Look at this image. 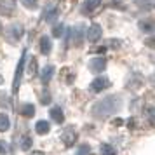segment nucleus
I'll list each match as a JSON object with an SVG mask.
<instances>
[{
	"instance_id": "f8f14e48",
	"label": "nucleus",
	"mask_w": 155,
	"mask_h": 155,
	"mask_svg": "<svg viewBox=\"0 0 155 155\" xmlns=\"http://www.w3.org/2000/svg\"><path fill=\"white\" fill-rule=\"evenodd\" d=\"M38 45H40V52L45 54V56H47V54L51 52V49H52L49 37H42V38H40V42H38Z\"/></svg>"
},
{
	"instance_id": "6e6552de",
	"label": "nucleus",
	"mask_w": 155,
	"mask_h": 155,
	"mask_svg": "<svg viewBox=\"0 0 155 155\" xmlns=\"http://www.w3.org/2000/svg\"><path fill=\"white\" fill-rule=\"evenodd\" d=\"M51 119L54 120L56 124H63L64 115H63V110H61V106H52V108H51Z\"/></svg>"
},
{
	"instance_id": "6ab92c4d",
	"label": "nucleus",
	"mask_w": 155,
	"mask_h": 155,
	"mask_svg": "<svg viewBox=\"0 0 155 155\" xmlns=\"http://www.w3.org/2000/svg\"><path fill=\"white\" fill-rule=\"evenodd\" d=\"M21 4L26 9H30V11H33V9L38 7V0H21Z\"/></svg>"
},
{
	"instance_id": "dca6fc26",
	"label": "nucleus",
	"mask_w": 155,
	"mask_h": 155,
	"mask_svg": "<svg viewBox=\"0 0 155 155\" xmlns=\"http://www.w3.org/2000/svg\"><path fill=\"white\" fill-rule=\"evenodd\" d=\"M21 115L23 117H33L35 115V106L31 105V103H26V105H23V108H21Z\"/></svg>"
},
{
	"instance_id": "cd10ccee",
	"label": "nucleus",
	"mask_w": 155,
	"mask_h": 155,
	"mask_svg": "<svg viewBox=\"0 0 155 155\" xmlns=\"http://www.w3.org/2000/svg\"><path fill=\"white\" fill-rule=\"evenodd\" d=\"M152 80H153V82H155V73H153V75H152Z\"/></svg>"
},
{
	"instance_id": "bb28decb",
	"label": "nucleus",
	"mask_w": 155,
	"mask_h": 155,
	"mask_svg": "<svg viewBox=\"0 0 155 155\" xmlns=\"http://www.w3.org/2000/svg\"><path fill=\"white\" fill-rule=\"evenodd\" d=\"M31 155H44V153H42V152H33Z\"/></svg>"
},
{
	"instance_id": "39448f33",
	"label": "nucleus",
	"mask_w": 155,
	"mask_h": 155,
	"mask_svg": "<svg viewBox=\"0 0 155 155\" xmlns=\"http://www.w3.org/2000/svg\"><path fill=\"white\" fill-rule=\"evenodd\" d=\"M89 68L94 73H101L106 68V59L105 58H94V59H91V63H89Z\"/></svg>"
},
{
	"instance_id": "423d86ee",
	"label": "nucleus",
	"mask_w": 155,
	"mask_h": 155,
	"mask_svg": "<svg viewBox=\"0 0 155 155\" xmlns=\"http://www.w3.org/2000/svg\"><path fill=\"white\" fill-rule=\"evenodd\" d=\"M23 37V28L19 25H14V26H11L7 31V40L9 42H18L19 38Z\"/></svg>"
},
{
	"instance_id": "393cba45",
	"label": "nucleus",
	"mask_w": 155,
	"mask_h": 155,
	"mask_svg": "<svg viewBox=\"0 0 155 155\" xmlns=\"http://www.w3.org/2000/svg\"><path fill=\"white\" fill-rule=\"evenodd\" d=\"M7 152H9L7 143H5V141H0V155H5Z\"/></svg>"
},
{
	"instance_id": "ddd939ff",
	"label": "nucleus",
	"mask_w": 155,
	"mask_h": 155,
	"mask_svg": "<svg viewBox=\"0 0 155 155\" xmlns=\"http://www.w3.org/2000/svg\"><path fill=\"white\" fill-rule=\"evenodd\" d=\"M99 4H101V0H85L84 11L85 12H92V11H96V9L99 7Z\"/></svg>"
},
{
	"instance_id": "2eb2a0df",
	"label": "nucleus",
	"mask_w": 155,
	"mask_h": 155,
	"mask_svg": "<svg viewBox=\"0 0 155 155\" xmlns=\"http://www.w3.org/2000/svg\"><path fill=\"white\" fill-rule=\"evenodd\" d=\"M52 73H54V66H45L42 70V82L44 84H49V80L52 78Z\"/></svg>"
},
{
	"instance_id": "412c9836",
	"label": "nucleus",
	"mask_w": 155,
	"mask_h": 155,
	"mask_svg": "<svg viewBox=\"0 0 155 155\" xmlns=\"http://www.w3.org/2000/svg\"><path fill=\"white\" fill-rule=\"evenodd\" d=\"M63 31H64L63 25H56V26L52 28V35L56 37V38H59V37H63Z\"/></svg>"
},
{
	"instance_id": "5701e85b",
	"label": "nucleus",
	"mask_w": 155,
	"mask_h": 155,
	"mask_svg": "<svg viewBox=\"0 0 155 155\" xmlns=\"http://www.w3.org/2000/svg\"><path fill=\"white\" fill-rule=\"evenodd\" d=\"M89 153H91V148L87 147V145H82L77 152V155H89Z\"/></svg>"
},
{
	"instance_id": "b1692460",
	"label": "nucleus",
	"mask_w": 155,
	"mask_h": 155,
	"mask_svg": "<svg viewBox=\"0 0 155 155\" xmlns=\"http://www.w3.org/2000/svg\"><path fill=\"white\" fill-rule=\"evenodd\" d=\"M145 45H148V47H150V49H155V35L148 37L147 40H145Z\"/></svg>"
},
{
	"instance_id": "0eeeda50",
	"label": "nucleus",
	"mask_w": 155,
	"mask_h": 155,
	"mask_svg": "<svg viewBox=\"0 0 155 155\" xmlns=\"http://www.w3.org/2000/svg\"><path fill=\"white\" fill-rule=\"evenodd\" d=\"M23 68H25V54L21 56L19 63H18V68H16V77H14V92H18V89H19V82H21Z\"/></svg>"
},
{
	"instance_id": "7ed1b4c3",
	"label": "nucleus",
	"mask_w": 155,
	"mask_h": 155,
	"mask_svg": "<svg viewBox=\"0 0 155 155\" xmlns=\"http://www.w3.org/2000/svg\"><path fill=\"white\" fill-rule=\"evenodd\" d=\"M85 35H87V40H89V42L96 44L99 38H101V35H103V30H101V26H99V25H91Z\"/></svg>"
},
{
	"instance_id": "f3484780",
	"label": "nucleus",
	"mask_w": 155,
	"mask_h": 155,
	"mask_svg": "<svg viewBox=\"0 0 155 155\" xmlns=\"http://www.w3.org/2000/svg\"><path fill=\"white\" fill-rule=\"evenodd\" d=\"M9 127H11V120H9V117L5 115V113H0V131L5 133V131H9Z\"/></svg>"
},
{
	"instance_id": "f257e3e1",
	"label": "nucleus",
	"mask_w": 155,
	"mask_h": 155,
	"mask_svg": "<svg viewBox=\"0 0 155 155\" xmlns=\"http://www.w3.org/2000/svg\"><path fill=\"white\" fill-rule=\"evenodd\" d=\"M120 110V98L119 96H106V98L99 99L96 105L92 106V115L96 119H106L113 113Z\"/></svg>"
},
{
	"instance_id": "1a4fd4ad",
	"label": "nucleus",
	"mask_w": 155,
	"mask_h": 155,
	"mask_svg": "<svg viewBox=\"0 0 155 155\" xmlns=\"http://www.w3.org/2000/svg\"><path fill=\"white\" fill-rule=\"evenodd\" d=\"M70 33H71V42L75 44V45H78V44L82 42V37H84V26H75Z\"/></svg>"
},
{
	"instance_id": "4468645a",
	"label": "nucleus",
	"mask_w": 155,
	"mask_h": 155,
	"mask_svg": "<svg viewBox=\"0 0 155 155\" xmlns=\"http://www.w3.org/2000/svg\"><path fill=\"white\" fill-rule=\"evenodd\" d=\"M140 30L141 31H145V33H152L155 31V23L153 21H140Z\"/></svg>"
},
{
	"instance_id": "a878e982",
	"label": "nucleus",
	"mask_w": 155,
	"mask_h": 155,
	"mask_svg": "<svg viewBox=\"0 0 155 155\" xmlns=\"http://www.w3.org/2000/svg\"><path fill=\"white\" fill-rule=\"evenodd\" d=\"M120 40H108V45H112V47H119Z\"/></svg>"
},
{
	"instance_id": "9d476101",
	"label": "nucleus",
	"mask_w": 155,
	"mask_h": 155,
	"mask_svg": "<svg viewBox=\"0 0 155 155\" xmlns=\"http://www.w3.org/2000/svg\"><path fill=\"white\" fill-rule=\"evenodd\" d=\"M56 16H58V7L54 5V4H51V5H47V7L44 9V19H45V21L54 19Z\"/></svg>"
},
{
	"instance_id": "20e7f679",
	"label": "nucleus",
	"mask_w": 155,
	"mask_h": 155,
	"mask_svg": "<svg viewBox=\"0 0 155 155\" xmlns=\"http://www.w3.org/2000/svg\"><path fill=\"white\" fill-rule=\"evenodd\" d=\"M61 140H63V143L66 145V147H73V145H75V141H77V133H75L71 127H68V129H64V131H63Z\"/></svg>"
},
{
	"instance_id": "4be33fe9",
	"label": "nucleus",
	"mask_w": 155,
	"mask_h": 155,
	"mask_svg": "<svg viewBox=\"0 0 155 155\" xmlns=\"http://www.w3.org/2000/svg\"><path fill=\"white\" fill-rule=\"evenodd\" d=\"M134 2H136L138 7H141V9H152V5H150L148 0H134Z\"/></svg>"
},
{
	"instance_id": "a211bd4d",
	"label": "nucleus",
	"mask_w": 155,
	"mask_h": 155,
	"mask_svg": "<svg viewBox=\"0 0 155 155\" xmlns=\"http://www.w3.org/2000/svg\"><path fill=\"white\" fill-rule=\"evenodd\" d=\"M101 155H117V152H115V148H113L112 145L103 143V145H101Z\"/></svg>"
},
{
	"instance_id": "9b49d317",
	"label": "nucleus",
	"mask_w": 155,
	"mask_h": 155,
	"mask_svg": "<svg viewBox=\"0 0 155 155\" xmlns=\"http://www.w3.org/2000/svg\"><path fill=\"white\" fill-rule=\"evenodd\" d=\"M35 131H37L38 134H40V136H44V134H47V133L51 131L49 122H47V120H38V122L35 124Z\"/></svg>"
},
{
	"instance_id": "f03ea898",
	"label": "nucleus",
	"mask_w": 155,
	"mask_h": 155,
	"mask_svg": "<svg viewBox=\"0 0 155 155\" xmlns=\"http://www.w3.org/2000/svg\"><path fill=\"white\" fill-rule=\"evenodd\" d=\"M106 87H110V80L106 77H96L91 82V91L92 92H101V91H105Z\"/></svg>"
},
{
	"instance_id": "aec40b11",
	"label": "nucleus",
	"mask_w": 155,
	"mask_h": 155,
	"mask_svg": "<svg viewBox=\"0 0 155 155\" xmlns=\"http://www.w3.org/2000/svg\"><path fill=\"white\" fill-rule=\"evenodd\" d=\"M31 145H33V140L30 138V136H23V141H21V148L26 152L28 148H31Z\"/></svg>"
}]
</instances>
